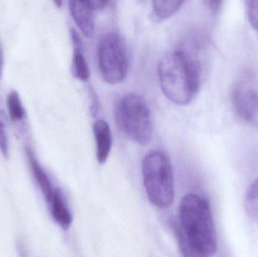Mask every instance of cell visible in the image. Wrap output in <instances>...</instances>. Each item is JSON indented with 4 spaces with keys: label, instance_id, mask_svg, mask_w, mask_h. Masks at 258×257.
Masks as SVG:
<instances>
[{
    "label": "cell",
    "instance_id": "8",
    "mask_svg": "<svg viewBox=\"0 0 258 257\" xmlns=\"http://www.w3.org/2000/svg\"><path fill=\"white\" fill-rule=\"evenodd\" d=\"M94 135L96 143V156L100 164H104L108 159L111 151V130L108 123L103 119H98L94 123Z\"/></svg>",
    "mask_w": 258,
    "mask_h": 257
},
{
    "label": "cell",
    "instance_id": "15",
    "mask_svg": "<svg viewBox=\"0 0 258 257\" xmlns=\"http://www.w3.org/2000/svg\"><path fill=\"white\" fill-rule=\"evenodd\" d=\"M6 116L3 110H0V152L5 158H9V140L6 131Z\"/></svg>",
    "mask_w": 258,
    "mask_h": 257
},
{
    "label": "cell",
    "instance_id": "12",
    "mask_svg": "<svg viewBox=\"0 0 258 257\" xmlns=\"http://www.w3.org/2000/svg\"><path fill=\"white\" fill-rule=\"evenodd\" d=\"M183 3V1L152 2V18L156 21L168 19L181 8Z\"/></svg>",
    "mask_w": 258,
    "mask_h": 257
},
{
    "label": "cell",
    "instance_id": "11",
    "mask_svg": "<svg viewBox=\"0 0 258 257\" xmlns=\"http://www.w3.org/2000/svg\"><path fill=\"white\" fill-rule=\"evenodd\" d=\"M50 204L51 206V214L54 220L64 230L69 229L72 223V217L60 189L54 190L52 200Z\"/></svg>",
    "mask_w": 258,
    "mask_h": 257
},
{
    "label": "cell",
    "instance_id": "4",
    "mask_svg": "<svg viewBox=\"0 0 258 257\" xmlns=\"http://www.w3.org/2000/svg\"><path fill=\"white\" fill-rule=\"evenodd\" d=\"M116 122L122 132L140 145H146L153 134L151 112L144 97L127 94L118 102Z\"/></svg>",
    "mask_w": 258,
    "mask_h": 257
},
{
    "label": "cell",
    "instance_id": "14",
    "mask_svg": "<svg viewBox=\"0 0 258 257\" xmlns=\"http://www.w3.org/2000/svg\"><path fill=\"white\" fill-rule=\"evenodd\" d=\"M7 107L9 116L12 121L20 120L24 116V110L16 91H11L7 96Z\"/></svg>",
    "mask_w": 258,
    "mask_h": 257
},
{
    "label": "cell",
    "instance_id": "10",
    "mask_svg": "<svg viewBox=\"0 0 258 257\" xmlns=\"http://www.w3.org/2000/svg\"><path fill=\"white\" fill-rule=\"evenodd\" d=\"M26 153H27V158H28L33 175L40 187L47 202L50 204L52 200L54 192L52 186H51V181L45 170L42 169L40 164L38 162L36 158H35L34 154L30 147H26Z\"/></svg>",
    "mask_w": 258,
    "mask_h": 257
},
{
    "label": "cell",
    "instance_id": "3",
    "mask_svg": "<svg viewBox=\"0 0 258 257\" xmlns=\"http://www.w3.org/2000/svg\"><path fill=\"white\" fill-rule=\"evenodd\" d=\"M146 193L150 202L159 208L171 206L174 199V174L171 161L161 151H151L141 165Z\"/></svg>",
    "mask_w": 258,
    "mask_h": 257
},
{
    "label": "cell",
    "instance_id": "16",
    "mask_svg": "<svg viewBox=\"0 0 258 257\" xmlns=\"http://www.w3.org/2000/svg\"><path fill=\"white\" fill-rule=\"evenodd\" d=\"M247 8L250 24L258 34V0L248 2Z\"/></svg>",
    "mask_w": 258,
    "mask_h": 257
},
{
    "label": "cell",
    "instance_id": "9",
    "mask_svg": "<svg viewBox=\"0 0 258 257\" xmlns=\"http://www.w3.org/2000/svg\"><path fill=\"white\" fill-rule=\"evenodd\" d=\"M71 39L74 47L72 59L73 73L80 81H87L90 76V71L83 55L81 39L75 30H71Z\"/></svg>",
    "mask_w": 258,
    "mask_h": 257
},
{
    "label": "cell",
    "instance_id": "5",
    "mask_svg": "<svg viewBox=\"0 0 258 257\" xmlns=\"http://www.w3.org/2000/svg\"><path fill=\"white\" fill-rule=\"evenodd\" d=\"M98 60L106 82L118 84L124 81L129 70L128 45L124 38L115 33L104 35L98 44Z\"/></svg>",
    "mask_w": 258,
    "mask_h": 257
},
{
    "label": "cell",
    "instance_id": "13",
    "mask_svg": "<svg viewBox=\"0 0 258 257\" xmlns=\"http://www.w3.org/2000/svg\"><path fill=\"white\" fill-rule=\"evenodd\" d=\"M244 205L248 215L258 221V178L247 190Z\"/></svg>",
    "mask_w": 258,
    "mask_h": 257
},
{
    "label": "cell",
    "instance_id": "2",
    "mask_svg": "<svg viewBox=\"0 0 258 257\" xmlns=\"http://www.w3.org/2000/svg\"><path fill=\"white\" fill-rule=\"evenodd\" d=\"M158 75L164 95L178 105L189 104L200 89L197 65L183 51L165 54L159 62Z\"/></svg>",
    "mask_w": 258,
    "mask_h": 257
},
{
    "label": "cell",
    "instance_id": "1",
    "mask_svg": "<svg viewBox=\"0 0 258 257\" xmlns=\"http://www.w3.org/2000/svg\"><path fill=\"white\" fill-rule=\"evenodd\" d=\"M175 232L183 257H212L217 252L210 205L197 195H186L182 199Z\"/></svg>",
    "mask_w": 258,
    "mask_h": 257
},
{
    "label": "cell",
    "instance_id": "18",
    "mask_svg": "<svg viewBox=\"0 0 258 257\" xmlns=\"http://www.w3.org/2000/svg\"><path fill=\"white\" fill-rule=\"evenodd\" d=\"M91 99H92V107H91V110H92V114L95 116L98 111V101L96 98V95L93 90H91Z\"/></svg>",
    "mask_w": 258,
    "mask_h": 257
},
{
    "label": "cell",
    "instance_id": "6",
    "mask_svg": "<svg viewBox=\"0 0 258 257\" xmlns=\"http://www.w3.org/2000/svg\"><path fill=\"white\" fill-rule=\"evenodd\" d=\"M232 102L238 116L258 128V91L245 83L237 84L232 94Z\"/></svg>",
    "mask_w": 258,
    "mask_h": 257
},
{
    "label": "cell",
    "instance_id": "17",
    "mask_svg": "<svg viewBox=\"0 0 258 257\" xmlns=\"http://www.w3.org/2000/svg\"><path fill=\"white\" fill-rule=\"evenodd\" d=\"M89 3L94 11H99L101 10V9H104V8L107 6V4H108L109 2L99 1V0H92V1H89Z\"/></svg>",
    "mask_w": 258,
    "mask_h": 257
},
{
    "label": "cell",
    "instance_id": "7",
    "mask_svg": "<svg viewBox=\"0 0 258 257\" xmlns=\"http://www.w3.org/2000/svg\"><path fill=\"white\" fill-rule=\"evenodd\" d=\"M70 11L78 28L86 38H92L95 33L94 12L89 1H71Z\"/></svg>",
    "mask_w": 258,
    "mask_h": 257
},
{
    "label": "cell",
    "instance_id": "19",
    "mask_svg": "<svg viewBox=\"0 0 258 257\" xmlns=\"http://www.w3.org/2000/svg\"><path fill=\"white\" fill-rule=\"evenodd\" d=\"M3 54H2L1 48H0V78H1L2 72H3Z\"/></svg>",
    "mask_w": 258,
    "mask_h": 257
}]
</instances>
